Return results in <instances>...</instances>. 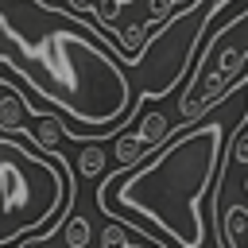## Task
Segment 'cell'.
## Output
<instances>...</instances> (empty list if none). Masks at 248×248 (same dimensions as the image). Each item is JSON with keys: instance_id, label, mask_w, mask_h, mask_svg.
Returning a JSON list of instances; mask_svg holds the SVG:
<instances>
[{"instance_id": "7c38bea8", "label": "cell", "mask_w": 248, "mask_h": 248, "mask_svg": "<svg viewBox=\"0 0 248 248\" xmlns=\"http://www.w3.org/2000/svg\"><path fill=\"white\" fill-rule=\"evenodd\" d=\"M124 4H132V0H120V8H124Z\"/></svg>"}, {"instance_id": "30bf717a", "label": "cell", "mask_w": 248, "mask_h": 248, "mask_svg": "<svg viewBox=\"0 0 248 248\" xmlns=\"http://www.w3.org/2000/svg\"><path fill=\"white\" fill-rule=\"evenodd\" d=\"M16 248H50V236H31V240H23Z\"/></svg>"}, {"instance_id": "8fae6325", "label": "cell", "mask_w": 248, "mask_h": 248, "mask_svg": "<svg viewBox=\"0 0 248 248\" xmlns=\"http://www.w3.org/2000/svg\"><path fill=\"white\" fill-rule=\"evenodd\" d=\"M70 4H74V8H93L97 0H70Z\"/></svg>"}, {"instance_id": "6da1fadb", "label": "cell", "mask_w": 248, "mask_h": 248, "mask_svg": "<svg viewBox=\"0 0 248 248\" xmlns=\"http://www.w3.org/2000/svg\"><path fill=\"white\" fill-rule=\"evenodd\" d=\"M27 12L31 23L12 19L0 8V62L74 116L93 140L112 136L120 120H132L140 89L132 85L128 70L116 66L97 39H89L93 27L43 0H27Z\"/></svg>"}, {"instance_id": "277c9868", "label": "cell", "mask_w": 248, "mask_h": 248, "mask_svg": "<svg viewBox=\"0 0 248 248\" xmlns=\"http://www.w3.org/2000/svg\"><path fill=\"white\" fill-rule=\"evenodd\" d=\"M244 58H248V12L229 19L217 39L205 43V50L194 58V70H190V81H186V93L178 97V116L186 124H198L205 120V112L232 89V81L240 78L244 70Z\"/></svg>"}, {"instance_id": "8992f818", "label": "cell", "mask_w": 248, "mask_h": 248, "mask_svg": "<svg viewBox=\"0 0 248 248\" xmlns=\"http://www.w3.org/2000/svg\"><path fill=\"white\" fill-rule=\"evenodd\" d=\"M143 155H147V147H143V140H140L136 128L116 136V143H112V159L120 163V170H136V167L143 163Z\"/></svg>"}, {"instance_id": "ba28073f", "label": "cell", "mask_w": 248, "mask_h": 248, "mask_svg": "<svg viewBox=\"0 0 248 248\" xmlns=\"http://www.w3.org/2000/svg\"><path fill=\"white\" fill-rule=\"evenodd\" d=\"M74 167H78V174H81V178H89V182H93V178H101V174H105V167H108V151H105L101 143H85V147L78 151V163H74Z\"/></svg>"}, {"instance_id": "5b68a950", "label": "cell", "mask_w": 248, "mask_h": 248, "mask_svg": "<svg viewBox=\"0 0 248 248\" xmlns=\"http://www.w3.org/2000/svg\"><path fill=\"white\" fill-rule=\"evenodd\" d=\"M62 140H66V124H62L58 116H35V128H31V143H35V151H43V155H58Z\"/></svg>"}, {"instance_id": "7a4b0ae2", "label": "cell", "mask_w": 248, "mask_h": 248, "mask_svg": "<svg viewBox=\"0 0 248 248\" xmlns=\"http://www.w3.org/2000/svg\"><path fill=\"white\" fill-rule=\"evenodd\" d=\"M225 147L229 124L205 116L170 143H163L151 163L105 178V186H97V209L124 225H136V217L128 213H143L178 248H202V198H209L213 182H221L225 174Z\"/></svg>"}, {"instance_id": "52a82bcc", "label": "cell", "mask_w": 248, "mask_h": 248, "mask_svg": "<svg viewBox=\"0 0 248 248\" xmlns=\"http://www.w3.org/2000/svg\"><path fill=\"white\" fill-rule=\"evenodd\" d=\"M136 132H140L143 147H147V151H155V147H163V143H167V136H170V120H167L159 108H151V112H143V116H140Z\"/></svg>"}, {"instance_id": "4fadbf2b", "label": "cell", "mask_w": 248, "mask_h": 248, "mask_svg": "<svg viewBox=\"0 0 248 248\" xmlns=\"http://www.w3.org/2000/svg\"><path fill=\"white\" fill-rule=\"evenodd\" d=\"M43 4H54V0H43Z\"/></svg>"}, {"instance_id": "9c48e42d", "label": "cell", "mask_w": 248, "mask_h": 248, "mask_svg": "<svg viewBox=\"0 0 248 248\" xmlns=\"http://www.w3.org/2000/svg\"><path fill=\"white\" fill-rule=\"evenodd\" d=\"M58 236H62V248H93V229L85 217H70L66 225H58Z\"/></svg>"}, {"instance_id": "3957f363", "label": "cell", "mask_w": 248, "mask_h": 248, "mask_svg": "<svg viewBox=\"0 0 248 248\" xmlns=\"http://www.w3.org/2000/svg\"><path fill=\"white\" fill-rule=\"evenodd\" d=\"M74 205V170L62 155H43L0 136V248L31 236H58V217Z\"/></svg>"}]
</instances>
